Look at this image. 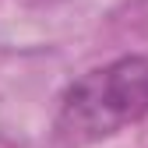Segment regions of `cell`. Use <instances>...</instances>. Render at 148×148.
Returning a JSON list of instances; mask_svg holds the SVG:
<instances>
[{"instance_id": "obj_1", "label": "cell", "mask_w": 148, "mask_h": 148, "mask_svg": "<svg viewBox=\"0 0 148 148\" xmlns=\"http://www.w3.org/2000/svg\"><path fill=\"white\" fill-rule=\"evenodd\" d=\"M148 116V57H116L71 81L57 106V138L95 145Z\"/></svg>"}]
</instances>
